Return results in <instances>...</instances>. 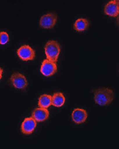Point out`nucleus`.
Listing matches in <instances>:
<instances>
[{
	"label": "nucleus",
	"mask_w": 119,
	"mask_h": 149,
	"mask_svg": "<svg viewBox=\"0 0 119 149\" xmlns=\"http://www.w3.org/2000/svg\"><path fill=\"white\" fill-rule=\"evenodd\" d=\"M114 93L109 88L103 87L96 89L94 92V98L95 103L100 106H108L114 99Z\"/></svg>",
	"instance_id": "1"
},
{
	"label": "nucleus",
	"mask_w": 119,
	"mask_h": 149,
	"mask_svg": "<svg viewBox=\"0 0 119 149\" xmlns=\"http://www.w3.org/2000/svg\"><path fill=\"white\" fill-rule=\"evenodd\" d=\"M47 59L56 63L61 52V46L56 40H49L44 47Z\"/></svg>",
	"instance_id": "2"
},
{
	"label": "nucleus",
	"mask_w": 119,
	"mask_h": 149,
	"mask_svg": "<svg viewBox=\"0 0 119 149\" xmlns=\"http://www.w3.org/2000/svg\"><path fill=\"white\" fill-rule=\"evenodd\" d=\"M57 67L56 63L49 59H44L40 67L41 74L46 77H50L57 72Z\"/></svg>",
	"instance_id": "3"
},
{
	"label": "nucleus",
	"mask_w": 119,
	"mask_h": 149,
	"mask_svg": "<svg viewBox=\"0 0 119 149\" xmlns=\"http://www.w3.org/2000/svg\"><path fill=\"white\" fill-rule=\"evenodd\" d=\"M17 55L24 61H32L35 58V52L29 45H23L18 49Z\"/></svg>",
	"instance_id": "4"
},
{
	"label": "nucleus",
	"mask_w": 119,
	"mask_h": 149,
	"mask_svg": "<svg viewBox=\"0 0 119 149\" xmlns=\"http://www.w3.org/2000/svg\"><path fill=\"white\" fill-rule=\"evenodd\" d=\"M10 81L13 86L16 89H24L27 86V79L24 74L21 73H13L10 76Z\"/></svg>",
	"instance_id": "5"
},
{
	"label": "nucleus",
	"mask_w": 119,
	"mask_h": 149,
	"mask_svg": "<svg viewBox=\"0 0 119 149\" xmlns=\"http://www.w3.org/2000/svg\"><path fill=\"white\" fill-rule=\"evenodd\" d=\"M57 20V15L55 13H48L40 19L39 24L44 29H51L55 26Z\"/></svg>",
	"instance_id": "6"
},
{
	"label": "nucleus",
	"mask_w": 119,
	"mask_h": 149,
	"mask_svg": "<svg viewBox=\"0 0 119 149\" xmlns=\"http://www.w3.org/2000/svg\"><path fill=\"white\" fill-rule=\"evenodd\" d=\"M37 126V121L33 117H27L24 120L21 125V131L26 135L31 134Z\"/></svg>",
	"instance_id": "7"
},
{
	"label": "nucleus",
	"mask_w": 119,
	"mask_h": 149,
	"mask_svg": "<svg viewBox=\"0 0 119 149\" xmlns=\"http://www.w3.org/2000/svg\"><path fill=\"white\" fill-rule=\"evenodd\" d=\"M104 13L111 17H117L119 13V3L118 0H112L105 5Z\"/></svg>",
	"instance_id": "8"
},
{
	"label": "nucleus",
	"mask_w": 119,
	"mask_h": 149,
	"mask_svg": "<svg viewBox=\"0 0 119 149\" xmlns=\"http://www.w3.org/2000/svg\"><path fill=\"white\" fill-rule=\"evenodd\" d=\"M87 117L88 115L86 110L81 108H76L74 109L72 113V120L77 125L85 123L87 120Z\"/></svg>",
	"instance_id": "9"
},
{
	"label": "nucleus",
	"mask_w": 119,
	"mask_h": 149,
	"mask_svg": "<svg viewBox=\"0 0 119 149\" xmlns=\"http://www.w3.org/2000/svg\"><path fill=\"white\" fill-rule=\"evenodd\" d=\"M49 116V112L46 108L38 107L33 111L32 117L37 122H43L48 118Z\"/></svg>",
	"instance_id": "10"
},
{
	"label": "nucleus",
	"mask_w": 119,
	"mask_h": 149,
	"mask_svg": "<svg viewBox=\"0 0 119 149\" xmlns=\"http://www.w3.org/2000/svg\"><path fill=\"white\" fill-rule=\"evenodd\" d=\"M89 26V22L85 18H78L74 24V29L77 32H82L86 30Z\"/></svg>",
	"instance_id": "11"
},
{
	"label": "nucleus",
	"mask_w": 119,
	"mask_h": 149,
	"mask_svg": "<svg viewBox=\"0 0 119 149\" xmlns=\"http://www.w3.org/2000/svg\"><path fill=\"white\" fill-rule=\"evenodd\" d=\"M65 102V97L62 93L58 92L51 96V105L57 107L63 106Z\"/></svg>",
	"instance_id": "12"
},
{
	"label": "nucleus",
	"mask_w": 119,
	"mask_h": 149,
	"mask_svg": "<svg viewBox=\"0 0 119 149\" xmlns=\"http://www.w3.org/2000/svg\"><path fill=\"white\" fill-rule=\"evenodd\" d=\"M38 104L40 107L48 109L51 105V96L47 94L41 95L38 99Z\"/></svg>",
	"instance_id": "13"
},
{
	"label": "nucleus",
	"mask_w": 119,
	"mask_h": 149,
	"mask_svg": "<svg viewBox=\"0 0 119 149\" xmlns=\"http://www.w3.org/2000/svg\"><path fill=\"white\" fill-rule=\"evenodd\" d=\"M9 41V34L5 31L0 32V45H4Z\"/></svg>",
	"instance_id": "14"
},
{
	"label": "nucleus",
	"mask_w": 119,
	"mask_h": 149,
	"mask_svg": "<svg viewBox=\"0 0 119 149\" xmlns=\"http://www.w3.org/2000/svg\"><path fill=\"white\" fill-rule=\"evenodd\" d=\"M3 72V69L1 67H0V79H1V78H2Z\"/></svg>",
	"instance_id": "15"
}]
</instances>
